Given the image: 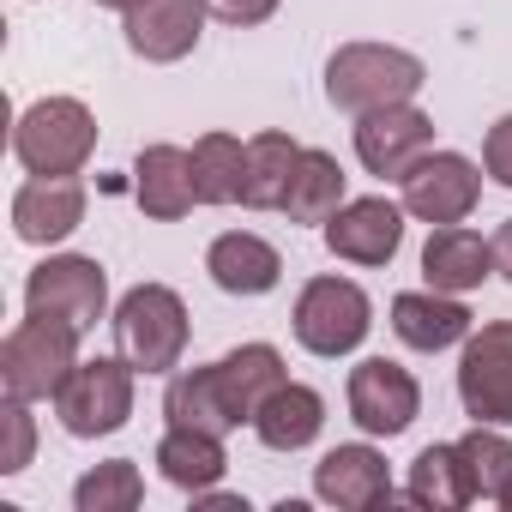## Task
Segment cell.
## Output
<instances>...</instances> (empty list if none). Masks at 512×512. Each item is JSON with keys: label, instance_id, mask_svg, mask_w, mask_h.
Instances as JSON below:
<instances>
[{"label": "cell", "instance_id": "cell-1", "mask_svg": "<svg viewBox=\"0 0 512 512\" xmlns=\"http://www.w3.org/2000/svg\"><path fill=\"white\" fill-rule=\"evenodd\" d=\"M428 85V67L398 49V43H344L326 61V103L344 115H374L392 103H416V91Z\"/></svg>", "mask_w": 512, "mask_h": 512}, {"label": "cell", "instance_id": "cell-2", "mask_svg": "<svg viewBox=\"0 0 512 512\" xmlns=\"http://www.w3.org/2000/svg\"><path fill=\"white\" fill-rule=\"evenodd\" d=\"M115 350L139 368V374H175L181 356H187V302L169 290V284H133L121 302H115Z\"/></svg>", "mask_w": 512, "mask_h": 512}, {"label": "cell", "instance_id": "cell-3", "mask_svg": "<svg viewBox=\"0 0 512 512\" xmlns=\"http://www.w3.org/2000/svg\"><path fill=\"white\" fill-rule=\"evenodd\" d=\"M97 151V115L79 97H37L13 121V157L25 175H79Z\"/></svg>", "mask_w": 512, "mask_h": 512}, {"label": "cell", "instance_id": "cell-4", "mask_svg": "<svg viewBox=\"0 0 512 512\" xmlns=\"http://www.w3.org/2000/svg\"><path fill=\"white\" fill-rule=\"evenodd\" d=\"M79 338L67 320H37L25 314L7 344H0V392L7 398H25V404H43L67 386V374L79 368Z\"/></svg>", "mask_w": 512, "mask_h": 512}, {"label": "cell", "instance_id": "cell-5", "mask_svg": "<svg viewBox=\"0 0 512 512\" xmlns=\"http://www.w3.org/2000/svg\"><path fill=\"white\" fill-rule=\"evenodd\" d=\"M133 380L139 368L115 350V356H91L67 374V386L55 392V416L73 440H103V434H121L127 416H133Z\"/></svg>", "mask_w": 512, "mask_h": 512}, {"label": "cell", "instance_id": "cell-6", "mask_svg": "<svg viewBox=\"0 0 512 512\" xmlns=\"http://www.w3.org/2000/svg\"><path fill=\"white\" fill-rule=\"evenodd\" d=\"M290 326H296V344H302L308 356L338 362V356L362 350V338L374 332V302H368V290L350 284V278H308L302 296H296Z\"/></svg>", "mask_w": 512, "mask_h": 512}, {"label": "cell", "instance_id": "cell-7", "mask_svg": "<svg viewBox=\"0 0 512 512\" xmlns=\"http://www.w3.org/2000/svg\"><path fill=\"white\" fill-rule=\"evenodd\" d=\"M25 314L37 320H67L73 332H91L109 314V272L91 253H49L25 278Z\"/></svg>", "mask_w": 512, "mask_h": 512}, {"label": "cell", "instance_id": "cell-8", "mask_svg": "<svg viewBox=\"0 0 512 512\" xmlns=\"http://www.w3.org/2000/svg\"><path fill=\"white\" fill-rule=\"evenodd\" d=\"M458 404L470 422L512 428V320H488L458 350Z\"/></svg>", "mask_w": 512, "mask_h": 512}, {"label": "cell", "instance_id": "cell-9", "mask_svg": "<svg viewBox=\"0 0 512 512\" xmlns=\"http://www.w3.org/2000/svg\"><path fill=\"white\" fill-rule=\"evenodd\" d=\"M350 422L368 434V440H398L416 416H422V386L404 362H386V356H368L350 368Z\"/></svg>", "mask_w": 512, "mask_h": 512}, {"label": "cell", "instance_id": "cell-10", "mask_svg": "<svg viewBox=\"0 0 512 512\" xmlns=\"http://www.w3.org/2000/svg\"><path fill=\"white\" fill-rule=\"evenodd\" d=\"M404 211L410 217H422V223H464L470 211H476V199H482V169L464 157V151H428L404 181Z\"/></svg>", "mask_w": 512, "mask_h": 512}, {"label": "cell", "instance_id": "cell-11", "mask_svg": "<svg viewBox=\"0 0 512 512\" xmlns=\"http://www.w3.org/2000/svg\"><path fill=\"white\" fill-rule=\"evenodd\" d=\"M434 151V121L416 103H392L374 115H356V157L380 181H404L422 157Z\"/></svg>", "mask_w": 512, "mask_h": 512}, {"label": "cell", "instance_id": "cell-12", "mask_svg": "<svg viewBox=\"0 0 512 512\" xmlns=\"http://www.w3.org/2000/svg\"><path fill=\"white\" fill-rule=\"evenodd\" d=\"M404 205L368 193V199H344L338 217L326 223V247L350 266H392L398 247H404Z\"/></svg>", "mask_w": 512, "mask_h": 512}, {"label": "cell", "instance_id": "cell-13", "mask_svg": "<svg viewBox=\"0 0 512 512\" xmlns=\"http://www.w3.org/2000/svg\"><path fill=\"white\" fill-rule=\"evenodd\" d=\"M205 0H139L133 13H121V31H127V49L151 67H169V61H187L205 37Z\"/></svg>", "mask_w": 512, "mask_h": 512}, {"label": "cell", "instance_id": "cell-14", "mask_svg": "<svg viewBox=\"0 0 512 512\" xmlns=\"http://www.w3.org/2000/svg\"><path fill=\"white\" fill-rule=\"evenodd\" d=\"M85 223V181L79 175H31L13 193V235L25 247H61Z\"/></svg>", "mask_w": 512, "mask_h": 512}, {"label": "cell", "instance_id": "cell-15", "mask_svg": "<svg viewBox=\"0 0 512 512\" xmlns=\"http://www.w3.org/2000/svg\"><path fill=\"white\" fill-rule=\"evenodd\" d=\"M314 494L338 512H368V506H386L398 488H392L386 452L368 446V440H350V446H332L314 464Z\"/></svg>", "mask_w": 512, "mask_h": 512}, {"label": "cell", "instance_id": "cell-16", "mask_svg": "<svg viewBox=\"0 0 512 512\" xmlns=\"http://www.w3.org/2000/svg\"><path fill=\"white\" fill-rule=\"evenodd\" d=\"M163 416H169V428H199V434H235L247 422V410L235 404V392H229L217 362L181 368L169 380V392H163Z\"/></svg>", "mask_w": 512, "mask_h": 512}, {"label": "cell", "instance_id": "cell-17", "mask_svg": "<svg viewBox=\"0 0 512 512\" xmlns=\"http://www.w3.org/2000/svg\"><path fill=\"white\" fill-rule=\"evenodd\" d=\"M205 272L223 296H272L284 284V253L253 229H229L205 247Z\"/></svg>", "mask_w": 512, "mask_h": 512}, {"label": "cell", "instance_id": "cell-18", "mask_svg": "<svg viewBox=\"0 0 512 512\" xmlns=\"http://www.w3.org/2000/svg\"><path fill=\"white\" fill-rule=\"evenodd\" d=\"M133 199L145 217L157 223H181L193 205H199V187H193V151L181 145H145L139 163H133Z\"/></svg>", "mask_w": 512, "mask_h": 512}, {"label": "cell", "instance_id": "cell-19", "mask_svg": "<svg viewBox=\"0 0 512 512\" xmlns=\"http://www.w3.org/2000/svg\"><path fill=\"white\" fill-rule=\"evenodd\" d=\"M422 278H428V290H446V296L482 290L494 278V241H482L464 223H440L422 247Z\"/></svg>", "mask_w": 512, "mask_h": 512}, {"label": "cell", "instance_id": "cell-20", "mask_svg": "<svg viewBox=\"0 0 512 512\" xmlns=\"http://www.w3.org/2000/svg\"><path fill=\"white\" fill-rule=\"evenodd\" d=\"M392 332H398V344L434 356V350L464 344L476 326H470V308L458 296H446V290H404V296H392Z\"/></svg>", "mask_w": 512, "mask_h": 512}, {"label": "cell", "instance_id": "cell-21", "mask_svg": "<svg viewBox=\"0 0 512 512\" xmlns=\"http://www.w3.org/2000/svg\"><path fill=\"white\" fill-rule=\"evenodd\" d=\"M320 428H326V398L314 386H302V380H284L260 410H253V434H260V446H272V452H302V446L320 440Z\"/></svg>", "mask_w": 512, "mask_h": 512}, {"label": "cell", "instance_id": "cell-22", "mask_svg": "<svg viewBox=\"0 0 512 512\" xmlns=\"http://www.w3.org/2000/svg\"><path fill=\"white\" fill-rule=\"evenodd\" d=\"M157 470L169 488L181 494H205L223 482L229 470V452H223V434H199V428H163L157 440Z\"/></svg>", "mask_w": 512, "mask_h": 512}, {"label": "cell", "instance_id": "cell-23", "mask_svg": "<svg viewBox=\"0 0 512 512\" xmlns=\"http://www.w3.org/2000/svg\"><path fill=\"white\" fill-rule=\"evenodd\" d=\"M302 145L278 127L253 133L247 139V175H241V205L247 211H284V193H290V169H296Z\"/></svg>", "mask_w": 512, "mask_h": 512}, {"label": "cell", "instance_id": "cell-24", "mask_svg": "<svg viewBox=\"0 0 512 512\" xmlns=\"http://www.w3.org/2000/svg\"><path fill=\"white\" fill-rule=\"evenodd\" d=\"M338 205H344V163H338L332 151H308V145H302V157H296V169H290L284 217L326 229V223L338 217Z\"/></svg>", "mask_w": 512, "mask_h": 512}, {"label": "cell", "instance_id": "cell-25", "mask_svg": "<svg viewBox=\"0 0 512 512\" xmlns=\"http://www.w3.org/2000/svg\"><path fill=\"white\" fill-rule=\"evenodd\" d=\"M404 500L434 506V512H458V506H470V500H476V494H470V470H464L458 440H434V446H422V452H416L410 482H404Z\"/></svg>", "mask_w": 512, "mask_h": 512}, {"label": "cell", "instance_id": "cell-26", "mask_svg": "<svg viewBox=\"0 0 512 512\" xmlns=\"http://www.w3.org/2000/svg\"><path fill=\"white\" fill-rule=\"evenodd\" d=\"M241 175H247V145L235 133L193 139V187H199V205H235L241 199Z\"/></svg>", "mask_w": 512, "mask_h": 512}, {"label": "cell", "instance_id": "cell-27", "mask_svg": "<svg viewBox=\"0 0 512 512\" xmlns=\"http://www.w3.org/2000/svg\"><path fill=\"white\" fill-rule=\"evenodd\" d=\"M223 380H229V392H235V404L247 410V428H253V410H260L290 374H284V356H278V344H241V350H229L223 362Z\"/></svg>", "mask_w": 512, "mask_h": 512}, {"label": "cell", "instance_id": "cell-28", "mask_svg": "<svg viewBox=\"0 0 512 512\" xmlns=\"http://www.w3.org/2000/svg\"><path fill=\"white\" fill-rule=\"evenodd\" d=\"M458 452H464V470H470V494L500 506V494H506V482H512V440H506V428L476 422V428L458 440Z\"/></svg>", "mask_w": 512, "mask_h": 512}, {"label": "cell", "instance_id": "cell-29", "mask_svg": "<svg viewBox=\"0 0 512 512\" xmlns=\"http://www.w3.org/2000/svg\"><path fill=\"white\" fill-rule=\"evenodd\" d=\"M139 500H145V476H139L133 458H109V464H97L73 482L79 512H133Z\"/></svg>", "mask_w": 512, "mask_h": 512}, {"label": "cell", "instance_id": "cell-30", "mask_svg": "<svg viewBox=\"0 0 512 512\" xmlns=\"http://www.w3.org/2000/svg\"><path fill=\"white\" fill-rule=\"evenodd\" d=\"M0 476H19V470H31V458H37V416H31V404L25 398H7V410H0Z\"/></svg>", "mask_w": 512, "mask_h": 512}, {"label": "cell", "instance_id": "cell-31", "mask_svg": "<svg viewBox=\"0 0 512 512\" xmlns=\"http://www.w3.org/2000/svg\"><path fill=\"white\" fill-rule=\"evenodd\" d=\"M482 169L494 187H512V115H500L482 139Z\"/></svg>", "mask_w": 512, "mask_h": 512}, {"label": "cell", "instance_id": "cell-32", "mask_svg": "<svg viewBox=\"0 0 512 512\" xmlns=\"http://www.w3.org/2000/svg\"><path fill=\"white\" fill-rule=\"evenodd\" d=\"M278 7H284V0H205V13H211L217 25H235V31H247V25H266Z\"/></svg>", "mask_w": 512, "mask_h": 512}, {"label": "cell", "instance_id": "cell-33", "mask_svg": "<svg viewBox=\"0 0 512 512\" xmlns=\"http://www.w3.org/2000/svg\"><path fill=\"white\" fill-rule=\"evenodd\" d=\"M494 272H500V278L512 284V217H506V223L494 229Z\"/></svg>", "mask_w": 512, "mask_h": 512}, {"label": "cell", "instance_id": "cell-34", "mask_svg": "<svg viewBox=\"0 0 512 512\" xmlns=\"http://www.w3.org/2000/svg\"><path fill=\"white\" fill-rule=\"evenodd\" d=\"M91 7H109V13H133L139 0H91Z\"/></svg>", "mask_w": 512, "mask_h": 512}, {"label": "cell", "instance_id": "cell-35", "mask_svg": "<svg viewBox=\"0 0 512 512\" xmlns=\"http://www.w3.org/2000/svg\"><path fill=\"white\" fill-rule=\"evenodd\" d=\"M500 506H506V512H512V482H506V494H500Z\"/></svg>", "mask_w": 512, "mask_h": 512}]
</instances>
